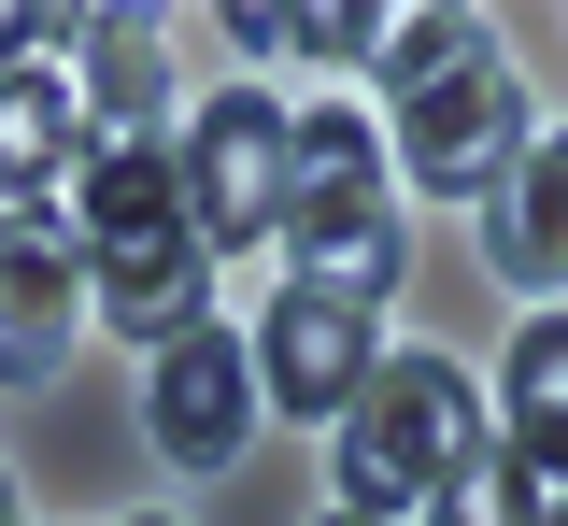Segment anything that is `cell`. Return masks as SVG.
<instances>
[{
  "label": "cell",
  "mask_w": 568,
  "mask_h": 526,
  "mask_svg": "<svg viewBox=\"0 0 568 526\" xmlns=\"http://www.w3.org/2000/svg\"><path fill=\"white\" fill-rule=\"evenodd\" d=\"M71 242H85L100 327H129L142 356H171L185 327H213V242H200V214H185V156L171 143H100L85 156Z\"/></svg>",
  "instance_id": "obj_1"
},
{
  "label": "cell",
  "mask_w": 568,
  "mask_h": 526,
  "mask_svg": "<svg viewBox=\"0 0 568 526\" xmlns=\"http://www.w3.org/2000/svg\"><path fill=\"white\" fill-rule=\"evenodd\" d=\"M384 72H398V171L426 200H469L484 214L511 185V156L540 143L526 129V85H511V43L484 14H384Z\"/></svg>",
  "instance_id": "obj_2"
},
{
  "label": "cell",
  "mask_w": 568,
  "mask_h": 526,
  "mask_svg": "<svg viewBox=\"0 0 568 526\" xmlns=\"http://www.w3.org/2000/svg\"><path fill=\"white\" fill-rule=\"evenodd\" d=\"M484 384L455 371V356H384L369 398L342 413V513L398 526V513H440V484L484 455Z\"/></svg>",
  "instance_id": "obj_3"
},
{
  "label": "cell",
  "mask_w": 568,
  "mask_h": 526,
  "mask_svg": "<svg viewBox=\"0 0 568 526\" xmlns=\"http://www.w3.org/2000/svg\"><path fill=\"white\" fill-rule=\"evenodd\" d=\"M185 214H200L213 256H256V242H284V100H256V85H213L200 114H185Z\"/></svg>",
  "instance_id": "obj_4"
},
{
  "label": "cell",
  "mask_w": 568,
  "mask_h": 526,
  "mask_svg": "<svg viewBox=\"0 0 568 526\" xmlns=\"http://www.w3.org/2000/svg\"><path fill=\"white\" fill-rule=\"evenodd\" d=\"M85 242H71L58 200H29V214L0 227V384H58L71 327H85Z\"/></svg>",
  "instance_id": "obj_5"
},
{
  "label": "cell",
  "mask_w": 568,
  "mask_h": 526,
  "mask_svg": "<svg viewBox=\"0 0 568 526\" xmlns=\"http://www.w3.org/2000/svg\"><path fill=\"white\" fill-rule=\"evenodd\" d=\"M256 342H227V327H185L171 356H156V384H142V427H156V455L171 469H227V455L256 442Z\"/></svg>",
  "instance_id": "obj_6"
},
{
  "label": "cell",
  "mask_w": 568,
  "mask_h": 526,
  "mask_svg": "<svg viewBox=\"0 0 568 526\" xmlns=\"http://www.w3.org/2000/svg\"><path fill=\"white\" fill-rule=\"evenodd\" d=\"M369 371H384L369 313L313 300V285H284V300H271V327H256V398H284V413H327V427H342L355 398H369Z\"/></svg>",
  "instance_id": "obj_7"
},
{
  "label": "cell",
  "mask_w": 568,
  "mask_h": 526,
  "mask_svg": "<svg viewBox=\"0 0 568 526\" xmlns=\"http://www.w3.org/2000/svg\"><path fill=\"white\" fill-rule=\"evenodd\" d=\"M85 156H100V114H85V85L71 72H0V200L29 214V200H58V185H85Z\"/></svg>",
  "instance_id": "obj_8"
},
{
  "label": "cell",
  "mask_w": 568,
  "mask_h": 526,
  "mask_svg": "<svg viewBox=\"0 0 568 526\" xmlns=\"http://www.w3.org/2000/svg\"><path fill=\"white\" fill-rule=\"evenodd\" d=\"M284 271H298L313 300L369 313L398 271H413V242H398V200H327V214H298V227H284Z\"/></svg>",
  "instance_id": "obj_9"
},
{
  "label": "cell",
  "mask_w": 568,
  "mask_h": 526,
  "mask_svg": "<svg viewBox=\"0 0 568 526\" xmlns=\"http://www.w3.org/2000/svg\"><path fill=\"white\" fill-rule=\"evenodd\" d=\"M484 256L497 285H568V129H540L511 156V185L484 200Z\"/></svg>",
  "instance_id": "obj_10"
},
{
  "label": "cell",
  "mask_w": 568,
  "mask_h": 526,
  "mask_svg": "<svg viewBox=\"0 0 568 526\" xmlns=\"http://www.w3.org/2000/svg\"><path fill=\"white\" fill-rule=\"evenodd\" d=\"M327 200H384V143H369V114H284V227L327 214Z\"/></svg>",
  "instance_id": "obj_11"
},
{
  "label": "cell",
  "mask_w": 568,
  "mask_h": 526,
  "mask_svg": "<svg viewBox=\"0 0 568 526\" xmlns=\"http://www.w3.org/2000/svg\"><path fill=\"white\" fill-rule=\"evenodd\" d=\"M497 442L568 498V313H540V327L511 342V427H497Z\"/></svg>",
  "instance_id": "obj_12"
},
{
  "label": "cell",
  "mask_w": 568,
  "mask_h": 526,
  "mask_svg": "<svg viewBox=\"0 0 568 526\" xmlns=\"http://www.w3.org/2000/svg\"><path fill=\"white\" fill-rule=\"evenodd\" d=\"M555 513H568L555 484H540V469H526L511 442H484L469 469H455V484H440V513H426V526H555Z\"/></svg>",
  "instance_id": "obj_13"
},
{
  "label": "cell",
  "mask_w": 568,
  "mask_h": 526,
  "mask_svg": "<svg viewBox=\"0 0 568 526\" xmlns=\"http://www.w3.org/2000/svg\"><path fill=\"white\" fill-rule=\"evenodd\" d=\"M284 43H313V58H384V14H369V0H313V14H284Z\"/></svg>",
  "instance_id": "obj_14"
},
{
  "label": "cell",
  "mask_w": 568,
  "mask_h": 526,
  "mask_svg": "<svg viewBox=\"0 0 568 526\" xmlns=\"http://www.w3.org/2000/svg\"><path fill=\"white\" fill-rule=\"evenodd\" d=\"M0 526H29V498H14V469H0Z\"/></svg>",
  "instance_id": "obj_15"
},
{
  "label": "cell",
  "mask_w": 568,
  "mask_h": 526,
  "mask_svg": "<svg viewBox=\"0 0 568 526\" xmlns=\"http://www.w3.org/2000/svg\"><path fill=\"white\" fill-rule=\"evenodd\" d=\"M327 526H369V513H327Z\"/></svg>",
  "instance_id": "obj_16"
},
{
  "label": "cell",
  "mask_w": 568,
  "mask_h": 526,
  "mask_svg": "<svg viewBox=\"0 0 568 526\" xmlns=\"http://www.w3.org/2000/svg\"><path fill=\"white\" fill-rule=\"evenodd\" d=\"M0 227H14V200H0Z\"/></svg>",
  "instance_id": "obj_17"
},
{
  "label": "cell",
  "mask_w": 568,
  "mask_h": 526,
  "mask_svg": "<svg viewBox=\"0 0 568 526\" xmlns=\"http://www.w3.org/2000/svg\"><path fill=\"white\" fill-rule=\"evenodd\" d=\"M142 526H171V513H142Z\"/></svg>",
  "instance_id": "obj_18"
},
{
  "label": "cell",
  "mask_w": 568,
  "mask_h": 526,
  "mask_svg": "<svg viewBox=\"0 0 568 526\" xmlns=\"http://www.w3.org/2000/svg\"><path fill=\"white\" fill-rule=\"evenodd\" d=\"M555 526H568V513H555Z\"/></svg>",
  "instance_id": "obj_19"
}]
</instances>
